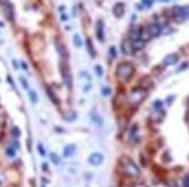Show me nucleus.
Returning <instances> with one entry per match:
<instances>
[{"label":"nucleus","mask_w":189,"mask_h":187,"mask_svg":"<svg viewBox=\"0 0 189 187\" xmlns=\"http://www.w3.org/2000/svg\"><path fill=\"white\" fill-rule=\"evenodd\" d=\"M133 74H135V67L131 63H122L116 69V75L123 81H129Z\"/></svg>","instance_id":"f257e3e1"},{"label":"nucleus","mask_w":189,"mask_h":187,"mask_svg":"<svg viewBox=\"0 0 189 187\" xmlns=\"http://www.w3.org/2000/svg\"><path fill=\"white\" fill-rule=\"evenodd\" d=\"M121 165H122V169L124 170V172L128 176H130V177H137V176L141 174L139 168L129 157H122L121 158Z\"/></svg>","instance_id":"f03ea898"},{"label":"nucleus","mask_w":189,"mask_h":187,"mask_svg":"<svg viewBox=\"0 0 189 187\" xmlns=\"http://www.w3.org/2000/svg\"><path fill=\"white\" fill-rule=\"evenodd\" d=\"M146 96H147V91L145 89H142V88L133 89L132 91L130 93V95H129V102L133 104V105L139 104L146 98Z\"/></svg>","instance_id":"7ed1b4c3"},{"label":"nucleus","mask_w":189,"mask_h":187,"mask_svg":"<svg viewBox=\"0 0 189 187\" xmlns=\"http://www.w3.org/2000/svg\"><path fill=\"white\" fill-rule=\"evenodd\" d=\"M60 74H62V77H63V81L64 83L66 84V87L68 89L72 88V74H71V71H70V67L67 65L66 61H62L60 63Z\"/></svg>","instance_id":"20e7f679"},{"label":"nucleus","mask_w":189,"mask_h":187,"mask_svg":"<svg viewBox=\"0 0 189 187\" xmlns=\"http://www.w3.org/2000/svg\"><path fill=\"white\" fill-rule=\"evenodd\" d=\"M0 5L4 8V13L6 15V18L8 21H13L14 20V8L13 5L10 2V0H0Z\"/></svg>","instance_id":"39448f33"},{"label":"nucleus","mask_w":189,"mask_h":187,"mask_svg":"<svg viewBox=\"0 0 189 187\" xmlns=\"http://www.w3.org/2000/svg\"><path fill=\"white\" fill-rule=\"evenodd\" d=\"M55 45H56V50H57V52H58V54L60 56V58H62L64 61H66L67 59H68V51H67V49L65 47V45H64L62 42H59L58 39H56Z\"/></svg>","instance_id":"423d86ee"},{"label":"nucleus","mask_w":189,"mask_h":187,"mask_svg":"<svg viewBox=\"0 0 189 187\" xmlns=\"http://www.w3.org/2000/svg\"><path fill=\"white\" fill-rule=\"evenodd\" d=\"M122 52L124 54H126V56H130V54H132L133 53V47H132V40L129 38V39H124L122 42Z\"/></svg>","instance_id":"0eeeda50"},{"label":"nucleus","mask_w":189,"mask_h":187,"mask_svg":"<svg viewBox=\"0 0 189 187\" xmlns=\"http://www.w3.org/2000/svg\"><path fill=\"white\" fill-rule=\"evenodd\" d=\"M146 29H147V32H149V35L151 36V38L158 37L161 34V27L158 23H152V24H150Z\"/></svg>","instance_id":"6e6552de"},{"label":"nucleus","mask_w":189,"mask_h":187,"mask_svg":"<svg viewBox=\"0 0 189 187\" xmlns=\"http://www.w3.org/2000/svg\"><path fill=\"white\" fill-rule=\"evenodd\" d=\"M124 12H125V6L122 2H117L115 6L113 7V14L115 18L117 19H121L123 15H124Z\"/></svg>","instance_id":"1a4fd4ad"},{"label":"nucleus","mask_w":189,"mask_h":187,"mask_svg":"<svg viewBox=\"0 0 189 187\" xmlns=\"http://www.w3.org/2000/svg\"><path fill=\"white\" fill-rule=\"evenodd\" d=\"M96 37L100 42H104V23L102 20L96 22Z\"/></svg>","instance_id":"9d476101"},{"label":"nucleus","mask_w":189,"mask_h":187,"mask_svg":"<svg viewBox=\"0 0 189 187\" xmlns=\"http://www.w3.org/2000/svg\"><path fill=\"white\" fill-rule=\"evenodd\" d=\"M88 162H89L92 165H100V164H102V162H103V155L100 154V152H94V154H92V155L89 156Z\"/></svg>","instance_id":"9b49d317"},{"label":"nucleus","mask_w":189,"mask_h":187,"mask_svg":"<svg viewBox=\"0 0 189 187\" xmlns=\"http://www.w3.org/2000/svg\"><path fill=\"white\" fill-rule=\"evenodd\" d=\"M178 60H179V56H178L176 53H170V54H167V56L164 58L162 64H164V65H166V66L174 65V64H176V63H178Z\"/></svg>","instance_id":"f8f14e48"},{"label":"nucleus","mask_w":189,"mask_h":187,"mask_svg":"<svg viewBox=\"0 0 189 187\" xmlns=\"http://www.w3.org/2000/svg\"><path fill=\"white\" fill-rule=\"evenodd\" d=\"M86 47H87V52L89 53V56L92 58H95L96 57V50L94 49V45H93V42L91 38H87L86 39Z\"/></svg>","instance_id":"ddd939ff"},{"label":"nucleus","mask_w":189,"mask_h":187,"mask_svg":"<svg viewBox=\"0 0 189 187\" xmlns=\"http://www.w3.org/2000/svg\"><path fill=\"white\" fill-rule=\"evenodd\" d=\"M47 94H48V96H49V98L51 99V102H52V103L56 104V105H59L60 101H59V98L57 97V95L55 94V91H54L50 87H47Z\"/></svg>","instance_id":"4468645a"},{"label":"nucleus","mask_w":189,"mask_h":187,"mask_svg":"<svg viewBox=\"0 0 189 187\" xmlns=\"http://www.w3.org/2000/svg\"><path fill=\"white\" fill-rule=\"evenodd\" d=\"M76 144H67L66 147L64 148V156L65 157H71L74 155L76 152Z\"/></svg>","instance_id":"2eb2a0df"},{"label":"nucleus","mask_w":189,"mask_h":187,"mask_svg":"<svg viewBox=\"0 0 189 187\" xmlns=\"http://www.w3.org/2000/svg\"><path fill=\"white\" fill-rule=\"evenodd\" d=\"M145 43L146 42H144L143 39H141V38H137V39H133L132 40V47L133 50H142V49H144L145 47Z\"/></svg>","instance_id":"dca6fc26"},{"label":"nucleus","mask_w":189,"mask_h":187,"mask_svg":"<svg viewBox=\"0 0 189 187\" xmlns=\"http://www.w3.org/2000/svg\"><path fill=\"white\" fill-rule=\"evenodd\" d=\"M73 44H74L76 47H81V45H83V39H81L79 34H74L73 35Z\"/></svg>","instance_id":"f3484780"},{"label":"nucleus","mask_w":189,"mask_h":187,"mask_svg":"<svg viewBox=\"0 0 189 187\" xmlns=\"http://www.w3.org/2000/svg\"><path fill=\"white\" fill-rule=\"evenodd\" d=\"M29 98H30V101H31V103L36 104L38 102V96L36 91H34V90H29Z\"/></svg>","instance_id":"a211bd4d"},{"label":"nucleus","mask_w":189,"mask_h":187,"mask_svg":"<svg viewBox=\"0 0 189 187\" xmlns=\"http://www.w3.org/2000/svg\"><path fill=\"white\" fill-rule=\"evenodd\" d=\"M77 118V113L76 112H71L66 114V116H64V119L66 120V121H73V120H76Z\"/></svg>","instance_id":"6ab92c4d"},{"label":"nucleus","mask_w":189,"mask_h":187,"mask_svg":"<svg viewBox=\"0 0 189 187\" xmlns=\"http://www.w3.org/2000/svg\"><path fill=\"white\" fill-rule=\"evenodd\" d=\"M92 119L94 120V122L96 125H99V126H101L102 125V119H101V117L100 116H97V114H93L92 116Z\"/></svg>","instance_id":"aec40b11"},{"label":"nucleus","mask_w":189,"mask_h":187,"mask_svg":"<svg viewBox=\"0 0 189 187\" xmlns=\"http://www.w3.org/2000/svg\"><path fill=\"white\" fill-rule=\"evenodd\" d=\"M94 69H95V73H96L97 76H102V75H103V68H102V66L96 65Z\"/></svg>","instance_id":"412c9836"},{"label":"nucleus","mask_w":189,"mask_h":187,"mask_svg":"<svg viewBox=\"0 0 189 187\" xmlns=\"http://www.w3.org/2000/svg\"><path fill=\"white\" fill-rule=\"evenodd\" d=\"M166 185L168 187H178V183H176L175 179H168L166 181Z\"/></svg>","instance_id":"4be33fe9"},{"label":"nucleus","mask_w":189,"mask_h":187,"mask_svg":"<svg viewBox=\"0 0 189 187\" xmlns=\"http://www.w3.org/2000/svg\"><path fill=\"white\" fill-rule=\"evenodd\" d=\"M142 4L145 6V7H151L152 5H153V0H142Z\"/></svg>","instance_id":"5701e85b"},{"label":"nucleus","mask_w":189,"mask_h":187,"mask_svg":"<svg viewBox=\"0 0 189 187\" xmlns=\"http://www.w3.org/2000/svg\"><path fill=\"white\" fill-rule=\"evenodd\" d=\"M37 148H38V152L41 154V156H44V155H45V150L43 148V146H42L41 143H38Z\"/></svg>","instance_id":"b1692460"},{"label":"nucleus","mask_w":189,"mask_h":187,"mask_svg":"<svg viewBox=\"0 0 189 187\" xmlns=\"http://www.w3.org/2000/svg\"><path fill=\"white\" fill-rule=\"evenodd\" d=\"M110 93H112V90H110V88H108V87H104L103 89H102L103 96H108V95H110Z\"/></svg>","instance_id":"393cba45"},{"label":"nucleus","mask_w":189,"mask_h":187,"mask_svg":"<svg viewBox=\"0 0 189 187\" xmlns=\"http://www.w3.org/2000/svg\"><path fill=\"white\" fill-rule=\"evenodd\" d=\"M182 184H183V187H189V176H186L183 178Z\"/></svg>","instance_id":"a878e982"},{"label":"nucleus","mask_w":189,"mask_h":187,"mask_svg":"<svg viewBox=\"0 0 189 187\" xmlns=\"http://www.w3.org/2000/svg\"><path fill=\"white\" fill-rule=\"evenodd\" d=\"M153 106H154V109H157V110L159 109V110H160L161 107H162V103H161L160 101H156L154 104H153Z\"/></svg>","instance_id":"bb28decb"},{"label":"nucleus","mask_w":189,"mask_h":187,"mask_svg":"<svg viewBox=\"0 0 189 187\" xmlns=\"http://www.w3.org/2000/svg\"><path fill=\"white\" fill-rule=\"evenodd\" d=\"M109 52H110V54H112V58H116V57H117V53H116V49H115V46L110 47Z\"/></svg>","instance_id":"cd10ccee"},{"label":"nucleus","mask_w":189,"mask_h":187,"mask_svg":"<svg viewBox=\"0 0 189 187\" xmlns=\"http://www.w3.org/2000/svg\"><path fill=\"white\" fill-rule=\"evenodd\" d=\"M20 81H21V83H22V87L25 88V89H28V82L23 79V77H20Z\"/></svg>","instance_id":"c85d7f7f"},{"label":"nucleus","mask_w":189,"mask_h":187,"mask_svg":"<svg viewBox=\"0 0 189 187\" xmlns=\"http://www.w3.org/2000/svg\"><path fill=\"white\" fill-rule=\"evenodd\" d=\"M12 133H13V135H14L15 138H19L20 136V132H19V128H18V127H14L13 131H12Z\"/></svg>","instance_id":"c756f323"},{"label":"nucleus","mask_w":189,"mask_h":187,"mask_svg":"<svg viewBox=\"0 0 189 187\" xmlns=\"http://www.w3.org/2000/svg\"><path fill=\"white\" fill-rule=\"evenodd\" d=\"M51 160H52L55 164H58L59 160H58V157H57L56 154H51Z\"/></svg>","instance_id":"7c9ffc66"},{"label":"nucleus","mask_w":189,"mask_h":187,"mask_svg":"<svg viewBox=\"0 0 189 187\" xmlns=\"http://www.w3.org/2000/svg\"><path fill=\"white\" fill-rule=\"evenodd\" d=\"M21 66H22V68H23L25 71H28V65H27L25 61H21Z\"/></svg>","instance_id":"2f4dec72"},{"label":"nucleus","mask_w":189,"mask_h":187,"mask_svg":"<svg viewBox=\"0 0 189 187\" xmlns=\"http://www.w3.org/2000/svg\"><path fill=\"white\" fill-rule=\"evenodd\" d=\"M136 132H137V125H133L132 128H131V135H133Z\"/></svg>","instance_id":"473e14b6"},{"label":"nucleus","mask_w":189,"mask_h":187,"mask_svg":"<svg viewBox=\"0 0 189 187\" xmlns=\"http://www.w3.org/2000/svg\"><path fill=\"white\" fill-rule=\"evenodd\" d=\"M60 20H62V21H67V16L64 14V13H62V15H60Z\"/></svg>","instance_id":"72a5a7b5"},{"label":"nucleus","mask_w":189,"mask_h":187,"mask_svg":"<svg viewBox=\"0 0 189 187\" xmlns=\"http://www.w3.org/2000/svg\"><path fill=\"white\" fill-rule=\"evenodd\" d=\"M132 187H147L145 184H135V185H132Z\"/></svg>","instance_id":"f704fd0d"},{"label":"nucleus","mask_w":189,"mask_h":187,"mask_svg":"<svg viewBox=\"0 0 189 187\" xmlns=\"http://www.w3.org/2000/svg\"><path fill=\"white\" fill-rule=\"evenodd\" d=\"M7 154L10 155V156H14V155H15V152H14L13 150H10V148H8V150H7Z\"/></svg>","instance_id":"c9c22d12"},{"label":"nucleus","mask_w":189,"mask_h":187,"mask_svg":"<svg viewBox=\"0 0 189 187\" xmlns=\"http://www.w3.org/2000/svg\"><path fill=\"white\" fill-rule=\"evenodd\" d=\"M187 66H188V64H187V63H185V64H182V65H181V67H180V68H179V69H178V71H181V69H185V68H186Z\"/></svg>","instance_id":"e433bc0d"},{"label":"nucleus","mask_w":189,"mask_h":187,"mask_svg":"<svg viewBox=\"0 0 189 187\" xmlns=\"http://www.w3.org/2000/svg\"><path fill=\"white\" fill-rule=\"evenodd\" d=\"M58 10H59V12H60V13H64V10H65V6H59V8H58Z\"/></svg>","instance_id":"4c0bfd02"},{"label":"nucleus","mask_w":189,"mask_h":187,"mask_svg":"<svg viewBox=\"0 0 189 187\" xmlns=\"http://www.w3.org/2000/svg\"><path fill=\"white\" fill-rule=\"evenodd\" d=\"M13 65H14V68H15V69H18V68H19V66H18V63H16L15 60H13Z\"/></svg>","instance_id":"58836bf2"},{"label":"nucleus","mask_w":189,"mask_h":187,"mask_svg":"<svg viewBox=\"0 0 189 187\" xmlns=\"http://www.w3.org/2000/svg\"><path fill=\"white\" fill-rule=\"evenodd\" d=\"M88 89H91V84H87V85H86L85 88H84V91H87V90H88Z\"/></svg>","instance_id":"ea45409f"},{"label":"nucleus","mask_w":189,"mask_h":187,"mask_svg":"<svg viewBox=\"0 0 189 187\" xmlns=\"http://www.w3.org/2000/svg\"><path fill=\"white\" fill-rule=\"evenodd\" d=\"M47 166H48V165L45 164V163H44V164H42V168L44 169V171H47Z\"/></svg>","instance_id":"a19ab883"},{"label":"nucleus","mask_w":189,"mask_h":187,"mask_svg":"<svg viewBox=\"0 0 189 187\" xmlns=\"http://www.w3.org/2000/svg\"><path fill=\"white\" fill-rule=\"evenodd\" d=\"M162 1H164V2H167V1H168V0H162Z\"/></svg>","instance_id":"79ce46f5"}]
</instances>
